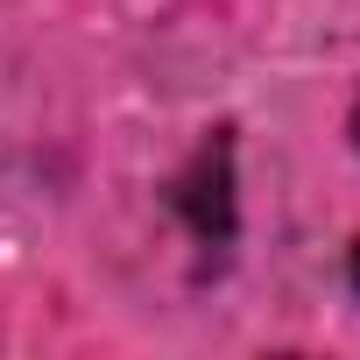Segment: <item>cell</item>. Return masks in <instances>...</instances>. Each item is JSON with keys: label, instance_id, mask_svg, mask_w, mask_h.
<instances>
[{"label": "cell", "instance_id": "1", "mask_svg": "<svg viewBox=\"0 0 360 360\" xmlns=\"http://www.w3.org/2000/svg\"><path fill=\"white\" fill-rule=\"evenodd\" d=\"M169 205L191 219V233H198L205 248H226V240H233V148H226V134H212V141L198 148V162L176 176Z\"/></svg>", "mask_w": 360, "mask_h": 360}, {"label": "cell", "instance_id": "3", "mask_svg": "<svg viewBox=\"0 0 360 360\" xmlns=\"http://www.w3.org/2000/svg\"><path fill=\"white\" fill-rule=\"evenodd\" d=\"M353 283H360V248H353Z\"/></svg>", "mask_w": 360, "mask_h": 360}, {"label": "cell", "instance_id": "2", "mask_svg": "<svg viewBox=\"0 0 360 360\" xmlns=\"http://www.w3.org/2000/svg\"><path fill=\"white\" fill-rule=\"evenodd\" d=\"M353 148H360V106H353Z\"/></svg>", "mask_w": 360, "mask_h": 360}]
</instances>
